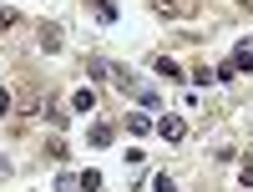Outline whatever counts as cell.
Returning a JSON list of instances; mask_svg holds the SVG:
<instances>
[{"label": "cell", "mask_w": 253, "mask_h": 192, "mask_svg": "<svg viewBox=\"0 0 253 192\" xmlns=\"http://www.w3.org/2000/svg\"><path fill=\"white\" fill-rule=\"evenodd\" d=\"M41 46H46V51H61V26H41Z\"/></svg>", "instance_id": "cell-6"}, {"label": "cell", "mask_w": 253, "mask_h": 192, "mask_svg": "<svg viewBox=\"0 0 253 192\" xmlns=\"http://www.w3.org/2000/svg\"><path fill=\"white\" fill-rule=\"evenodd\" d=\"M157 137H162V142H182V137H187V121H182V116H162V121H157Z\"/></svg>", "instance_id": "cell-1"}, {"label": "cell", "mask_w": 253, "mask_h": 192, "mask_svg": "<svg viewBox=\"0 0 253 192\" xmlns=\"http://www.w3.org/2000/svg\"><path fill=\"white\" fill-rule=\"evenodd\" d=\"M238 182H243V187H253V157H248V162L238 167Z\"/></svg>", "instance_id": "cell-15"}, {"label": "cell", "mask_w": 253, "mask_h": 192, "mask_svg": "<svg viewBox=\"0 0 253 192\" xmlns=\"http://www.w3.org/2000/svg\"><path fill=\"white\" fill-rule=\"evenodd\" d=\"M137 101H142V112H157V106H162V96H157V91H137Z\"/></svg>", "instance_id": "cell-11"}, {"label": "cell", "mask_w": 253, "mask_h": 192, "mask_svg": "<svg viewBox=\"0 0 253 192\" xmlns=\"http://www.w3.org/2000/svg\"><path fill=\"white\" fill-rule=\"evenodd\" d=\"M152 192H177V182L167 177V172H157V177H152Z\"/></svg>", "instance_id": "cell-12"}, {"label": "cell", "mask_w": 253, "mask_h": 192, "mask_svg": "<svg viewBox=\"0 0 253 192\" xmlns=\"http://www.w3.org/2000/svg\"><path fill=\"white\" fill-rule=\"evenodd\" d=\"M56 192H81V172H61L56 177Z\"/></svg>", "instance_id": "cell-7"}, {"label": "cell", "mask_w": 253, "mask_h": 192, "mask_svg": "<svg viewBox=\"0 0 253 192\" xmlns=\"http://www.w3.org/2000/svg\"><path fill=\"white\" fill-rule=\"evenodd\" d=\"M248 132H253V116H248Z\"/></svg>", "instance_id": "cell-17"}, {"label": "cell", "mask_w": 253, "mask_h": 192, "mask_svg": "<svg viewBox=\"0 0 253 192\" xmlns=\"http://www.w3.org/2000/svg\"><path fill=\"white\" fill-rule=\"evenodd\" d=\"M91 106H96V86L86 81V86H76V91H71V112H91Z\"/></svg>", "instance_id": "cell-2"}, {"label": "cell", "mask_w": 253, "mask_h": 192, "mask_svg": "<svg viewBox=\"0 0 253 192\" xmlns=\"http://www.w3.org/2000/svg\"><path fill=\"white\" fill-rule=\"evenodd\" d=\"M10 112H15V91L0 86V116H10Z\"/></svg>", "instance_id": "cell-9"}, {"label": "cell", "mask_w": 253, "mask_h": 192, "mask_svg": "<svg viewBox=\"0 0 253 192\" xmlns=\"http://www.w3.org/2000/svg\"><path fill=\"white\" fill-rule=\"evenodd\" d=\"M10 26H15V10L5 5V10H0V31H10Z\"/></svg>", "instance_id": "cell-16"}, {"label": "cell", "mask_w": 253, "mask_h": 192, "mask_svg": "<svg viewBox=\"0 0 253 192\" xmlns=\"http://www.w3.org/2000/svg\"><path fill=\"white\" fill-rule=\"evenodd\" d=\"M152 71H157V76H167V81H177V76H182V66H177V61H167V56H157V61H152Z\"/></svg>", "instance_id": "cell-5"}, {"label": "cell", "mask_w": 253, "mask_h": 192, "mask_svg": "<svg viewBox=\"0 0 253 192\" xmlns=\"http://www.w3.org/2000/svg\"><path fill=\"white\" fill-rule=\"evenodd\" d=\"M41 112H46V116H51V121H56V126H66V112H61V106H56V101H51V96H46V106H41Z\"/></svg>", "instance_id": "cell-10"}, {"label": "cell", "mask_w": 253, "mask_h": 192, "mask_svg": "<svg viewBox=\"0 0 253 192\" xmlns=\"http://www.w3.org/2000/svg\"><path fill=\"white\" fill-rule=\"evenodd\" d=\"M86 71H91V76H107L112 66H107V61H101V56H86Z\"/></svg>", "instance_id": "cell-14"}, {"label": "cell", "mask_w": 253, "mask_h": 192, "mask_svg": "<svg viewBox=\"0 0 253 192\" xmlns=\"http://www.w3.org/2000/svg\"><path fill=\"white\" fill-rule=\"evenodd\" d=\"M81 192H101V172L86 167V172H81Z\"/></svg>", "instance_id": "cell-8"}, {"label": "cell", "mask_w": 253, "mask_h": 192, "mask_svg": "<svg viewBox=\"0 0 253 192\" xmlns=\"http://www.w3.org/2000/svg\"><path fill=\"white\" fill-rule=\"evenodd\" d=\"M86 142H91V147H112V142H117V132H112V126H107V121H96Z\"/></svg>", "instance_id": "cell-4"}, {"label": "cell", "mask_w": 253, "mask_h": 192, "mask_svg": "<svg viewBox=\"0 0 253 192\" xmlns=\"http://www.w3.org/2000/svg\"><path fill=\"white\" fill-rule=\"evenodd\" d=\"M233 66L238 71H253V40H238V46H233Z\"/></svg>", "instance_id": "cell-3"}, {"label": "cell", "mask_w": 253, "mask_h": 192, "mask_svg": "<svg viewBox=\"0 0 253 192\" xmlns=\"http://www.w3.org/2000/svg\"><path fill=\"white\" fill-rule=\"evenodd\" d=\"M147 126H152V121H147L142 112H137V116H126V132H137V137H142V132H147Z\"/></svg>", "instance_id": "cell-13"}]
</instances>
